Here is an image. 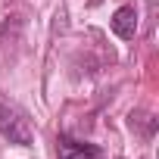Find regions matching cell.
I'll return each mask as SVG.
<instances>
[{"mask_svg":"<svg viewBox=\"0 0 159 159\" xmlns=\"http://www.w3.org/2000/svg\"><path fill=\"white\" fill-rule=\"evenodd\" d=\"M0 134H3L10 143H16V147H31V140H34L28 116L16 103L3 100V97H0Z\"/></svg>","mask_w":159,"mask_h":159,"instance_id":"6da1fadb","label":"cell"},{"mask_svg":"<svg viewBox=\"0 0 159 159\" xmlns=\"http://www.w3.org/2000/svg\"><path fill=\"white\" fill-rule=\"evenodd\" d=\"M56 159H103V150L88 140H75L69 134H59L56 140Z\"/></svg>","mask_w":159,"mask_h":159,"instance_id":"7a4b0ae2","label":"cell"},{"mask_svg":"<svg viewBox=\"0 0 159 159\" xmlns=\"http://www.w3.org/2000/svg\"><path fill=\"white\" fill-rule=\"evenodd\" d=\"M109 25H112V31H116V34H119L122 41H131V38L137 34V10H134L131 3L119 7V10L112 13Z\"/></svg>","mask_w":159,"mask_h":159,"instance_id":"3957f363","label":"cell"}]
</instances>
